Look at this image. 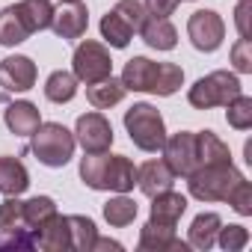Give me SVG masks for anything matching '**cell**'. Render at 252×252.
<instances>
[{"mask_svg":"<svg viewBox=\"0 0 252 252\" xmlns=\"http://www.w3.org/2000/svg\"><path fill=\"white\" fill-rule=\"evenodd\" d=\"M125 131H128L131 143L140 149V152H160L163 143H166V125H163V116L158 107L140 101L134 104L131 110H125Z\"/></svg>","mask_w":252,"mask_h":252,"instance_id":"6da1fadb","label":"cell"},{"mask_svg":"<svg viewBox=\"0 0 252 252\" xmlns=\"http://www.w3.org/2000/svg\"><path fill=\"white\" fill-rule=\"evenodd\" d=\"M74 146H77L74 134L65 128V125H60V122H42L39 128L33 131V143H30L36 160L51 166V169L65 166L74 158Z\"/></svg>","mask_w":252,"mask_h":252,"instance_id":"7a4b0ae2","label":"cell"},{"mask_svg":"<svg viewBox=\"0 0 252 252\" xmlns=\"http://www.w3.org/2000/svg\"><path fill=\"white\" fill-rule=\"evenodd\" d=\"M243 175L234 169V163H222V166H196L187 175V190L193 199L199 202H225V196L231 193V187L240 181Z\"/></svg>","mask_w":252,"mask_h":252,"instance_id":"3957f363","label":"cell"},{"mask_svg":"<svg viewBox=\"0 0 252 252\" xmlns=\"http://www.w3.org/2000/svg\"><path fill=\"white\" fill-rule=\"evenodd\" d=\"M243 89H240V80H237V74H231V71H211L208 77H199L193 86H190V92H187V101H190V107H196V110H211V107H225L231 98H237Z\"/></svg>","mask_w":252,"mask_h":252,"instance_id":"277c9868","label":"cell"},{"mask_svg":"<svg viewBox=\"0 0 252 252\" xmlns=\"http://www.w3.org/2000/svg\"><path fill=\"white\" fill-rule=\"evenodd\" d=\"M71 74L80 80V83H95V80H104L113 74V60H110V51L95 42V39H86L74 48V57H71Z\"/></svg>","mask_w":252,"mask_h":252,"instance_id":"5b68a950","label":"cell"},{"mask_svg":"<svg viewBox=\"0 0 252 252\" xmlns=\"http://www.w3.org/2000/svg\"><path fill=\"white\" fill-rule=\"evenodd\" d=\"M187 36H190V42H193L196 51L214 54L222 45V39H225V21L214 9H199L187 21Z\"/></svg>","mask_w":252,"mask_h":252,"instance_id":"8992f818","label":"cell"},{"mask_svg":"<svg viewBox=\"0 0 252 252\" xmlns=\"http://www.w3.org/2000/svg\"><path fill=\"white\" fill-rule=\"evenodd\" d=\"M74 140L80 143V149L86 155H95V152H110L113 146V125L107 122L104 113L92 110V113H83L74 125Z\"/></svg>","mask_w":252,"mask_h":252,"instance_id":"52a82bcc","label":"cell"},{"mask_svg":"<svg viewBox=\"0 0 252 252\" xmlns=\"http://www.w3.org/2000/svg\"><path fill=\"white\" fill-rule=\"evenodd\" d=\"M163 160L166 166L175 172V178H187L196 166H199V155H196V134L193 131H178L172 137H166L163 143Z\"/></svg>","mask_w":252,"mask_h":252,"instance_id":"ba28073f","label":"cell"},{"mask_svg":"<svg viewBox=\"0 0 252 252\" xmlns=\"http://www.w3.org/2000/svg\"><path fill=\"white\" fill-rule=\"evenodd\" d=\"M36 77H39V71H36V63L30 57L15 54V57H6L0 63V86L6 92H27L36 86Z\"/></svg>","mask_w":252,"mask_h":252,"instance_id":"9c48e42d","label":"cell"},{"mask_svg":"<svg viewBox=\"0 0 252 252\" xmlns=\"http://www.w3.org/2000/svg\"><path fill=\"white\" fill-rule=\"evenodd\" d=\"M137 246L143 252H187L190 243L175 237V225H163V222H146L140 228V240Z\"/></svg>","mask_w":252,"mask_h":252,"instance_id":"30bf717a","label":"cell"},{"mask_svg":"<svg viewBox=\"0 0 252 252\" xmlns=\"http://www.w3.org/2000/svg\"><path fill=\"white\" fill-rule=\"evenodd\" d=\"M33 240H36V246L45 249V252H65V249H71L68 217H60V214L48 217V220L33 231Z\"/></svg>","mask_w":252,"mask_h":252,"instance_id":"8fae6325","label":"cell"},{"mask_svg":"<svg viewBox=\"0 0 252 252\" xmlns=\"http://www.w3.org/2000/svg\"><path fill=\"white\" fill-rule=\"evenodd\" d=\"M89 27V12L83 3H65L63 9H54V21H51V30L60 36V39H80Z\"/></svg>","mask_w":252,"mask_h":252,"instance_id":"7c38bea8","label":"cell"},{"mask_svg":"<svg viewBox=\"0 0 252 252\" xmlns=\"http://www.w3.org/2000/svg\"><path fill=\"white\" fill-rule=\"evenodd\" d=\"M137 184V166L131 163V158L125 155H107L104 163V187L101 190H113V193H128Z\"/></svg>","mask_w":252,"mask_h":252,"instance_id":"4fadbf2b","label":"cell"},{"mask_svg":"<svg viewBox=\"0 0 252 252\" xmlns=\"http://www.w3.org/2000/svg\"><path fill=\"white\" fill-rule=\"evenodd\" d=\"M175 184V172L166 166V160H146L140 169H137V187L152 199L163 190H172Z\"/></svg>","mask_w":252,"mask_h":252,"instance_id":"5bb4252c","label":"cell"},{"mask_svg":"<svg viewBox=\"0 0 252 252\" xmlns=\"http://www.w3.org/2000/svg\"><path fill=\"white\" fill-rule=\"evenodd\" d=\"M3 122H6L9 134H15V137H33V131L42 125V116H39V107H36V104H30V101H15V104L6 107Z\"/></svg>","mask_w":252,"mask_h":252,"instance_id":"9a60e30c","label":"cell"},{"mask_svg":"<svg viewBox=\"0 0 252 252\" xmlns=\"http://www.w3.org/2000/svg\"><path fill=\"white\" fill-rule=\"evenodd\" d=\"M155 74H158V63H152L149 57H134V60L125 63L122 83H125V89H131V92H152Z\"/></svg>","mask_w":252,"mask_h":252,"instance_id":"2e32d148","label":"cell"},{"mask_svg":"<svg viewBox=\"0 0 252 252\" xmlns=\"http://www.w3.org/2000/svg\"><path fill=\"white\" fill-rule=\"evenodd\" d=\"M184 211H187V196H181L175 190H163V193L152 196V222L178 225Z\"/></svg>","mask_w":252,"mask_h":252,"instance_id":"e0dca14e","label":"cell"},{"mask_svg":"<svg viewBox=\"0 0 252 252\" xmlns=\"http://www.w3.org/2000/svg\"><path fill=\"white\" fill-rule=\"evenodd\" d=\"M140 36H143V42H146L149 48H155V51H172V48L178 45V30L172 27L169 18H155V15H149L146 24L140 27Z\"/></svg>","mask_w":252,"mask_h":252,"instance_id":"ac0fdd59","label":"cell"},{"mask_svg":"<svg viewBox=\"0 0 252 252\" xmlns=\"http://www.w3.org/2000/svg\"><path fill=\"white\" fill-rule=\"evenodd\" d=\"M220 225H222L220 214H214V211L199 214V217L190 222V228H187V243H190L193 249H199V252H208V249L217 243V231H220Z\"/></svg>","mask_w":252,"mask_h":252,"instance_id":"d6986e66","label":"cell"},{"mask_svg":"<svg viewBox=\"0 0 252 252\" xmlns=\"http://www.w3.org/2000/svg\"><path fill=\"white\" fill-rule=\"evenodd\" d=\"M27 187H30L27 166L18 158L3 155V158H0V193H3V196H21Z\"/></svg>","mask_w":252,"mask_h":252,"instance_id":"ffe728a7","label":"cell"},{"mask_svg":"<svg viewBox=\"0 0 252 252\" xmlns=\"http://www.w3.org/2000/svg\"><path fill=\"white\" fill-rule=\"evenodd\" d=\"M125 83L122 80H116L113 74L110 77H104V80H95V83H86V98H89V104L95 107V110H110V107H116L122 98H125Z\"/></svg>","mask_w":252,"mask_h":252,"instance_id":"44dd1931","label":"cell"},{"mask_svg":"<svg viewBox=\"0 0 252 252\" xmlns=\"http://www.w3.org/2000/svg\"><path fill=\"white\" fill-rule=\"evenodd\" d=\"M196 155H199V166H222V163H231L228 146L214 131H199L196 134Z\"/></svg>","mask_w":252,"mask_h":252,"instance_id":"7402d4cb","label":"cell"},{"mask_svg":"<svg viewBox=\"0 0 252 252\" xmlns=\"http://www.w3.org/2000/svg\"><path fill=\"white\" fill-rule=\"evenodd\" d=\"M15 9H18L24 27L30 33H42L54 21V3L51 0H21V3H15Z\"/></svg>","mask_w":252,"mask_h":252,"instance_id":"603a6c76","label":"cell"},{"mask_svg":"<svg viewBox=\"0 0 252 252\" xmlns=\"http://www.w3.org/2000/svg\"><path fill=\"white\" fill-rule=\"evenodd\" d=\"M137 214H140L137 202H134V199H128L125 193L113 196V199L104 205V220H107L113 228H125V225H131V222L137 220Z\"/></svg>","mask_w":252,"mask_h":252,"instance_id":"cb8c5ba5","label":"cell"},{"mask_svg":"<svg viewBox=\"0 0 252 252\" xmlns=\"http://www.w3.org/2000/svg\"><path fill=\"white\" fill-rule=\"evenodd\" d=\"M30 30L24 27L21 15L15 6H6L3 12H0V45H6V48H15L21 42H27Z\"/></svg>","mask_w":252,"mask_h":252,"instance_id":"d4e9b609","label":"cell"},{"mask_svg":"<svg viewBox=\"0 0 252 252\" xmlns=\"http://www.w3.org/2000/svg\"><path fill=\"white\" fill-rule=\"evenodd\" d=\"M77 95V77L71 71H54L45 80V98L54 104H68Z\"/></svg>","mask_w":252,"mask_h":252,"instance_id":"484cf974","label":"cell"},{"mask_svg":"<svg viewBox=\"0 0 252 252\" xmlns=\"http://www.w3.org/2000/svg\"><path fill=\"white\" fill-rule=\"evenodd\" d=\"M101 36H104V42L110 45V48H128L131 45V39H134V30L125 24L116 12H107L104 18H101Z\"/></svg>","mask_w":252,"mask_h":252,"instance_id":"4316f807","label":"cell"},{"mask_svg":"<svg viewBox=\"0 0 252 252\" xmlns=\"http://www.w3.org/2000/svg\"><path fill=\"white\" fill-rule=\"evenodd\" d=\"M68 231H71V249L77 252H92V243L98 237V228L89 217H80V214H71L68 217Z\"/></svg>","mask_w":252,"mask_h":252,"instance_id":"83f0119b","label":"cell"},{"mask_svg":"<svg viewBox=\"0 0 252 252\" xmlns=\"http://www.w3.org/2000/svg\"><path fill=\"white\" fill-rule=\"evenodd\" d=\"M181 83H184L181 65H175V63H158V74H155V86H152L155 95H163V98L175 95L181 89Z\"/></svg>","mask_w":252,"mask_h":252,"instance_id":"f1b7e54d","label":"cell"},{"mask_svg":"<svg viewBox=\"0 0 252 252\" xmlns=\"http://www.w3.org/2000/svg\"><path fill=\"white\" fill-rule=\"evenodd\" d=\"M225 122L234 131H249L252 128V98L249 95H237L225 104Z\"/></svg>","mask_w":252,"mask_h":252,"instance_id":"f546056e","label":"cell"},{"mask_svg":"<svg viewBox=\"0 0 252 252\" xmlns=\"http://www.w3.org/2000/svg\"><path fill=\"white\" fill-rule=\"evenodd\" d=\"M104 163H107V152H95V155H86L83 152V160H80V178L89 190H101L104 187Z\"/></svg>","mask_w":252,"mask_h":252,"instance_id":"4dcf8cb0","label":"cell"},{"mask_svg":"<svg viewBox=\"0 0 252 252\" xmlns=\"http://www.w3.org/2000/svg\"><path fill=\"white\" fill-rule=\"evenodd\" d=\"M57 214V202L51 199V196H33V199H27L24 202V220H27V225L36 231L48 217H54Z\"/></svg>","mask_w":252,"mask_h":252,"instance_id":"1f68e13d","label":"cell"},{"mask_svg":"<svg viewBox=\"0 0 252 252\" xmlns=\"http://www.w3.org/2000/svg\"><path fill=\"white\" fill-rule=\"evenodd\" d=\"M113 12L128 24L134 33H140V27L146 24V18H149V12H146V6L140 3V0H119V3L113 6Z\"/></svg>","mask_w":252,"mask_h":252,"instance_id":"d6a6232c","label":"cell"},{"mask_svg":"<svg viewBox=\"0 0 252 252\" xmlns=\"http://www.w3.org/2000/svg\"><path fill=\"white\" fill-rule=\"evenodd\" d=\"M217 243H220L225 252H240V249L249 243V231H246L243 225H220Z\"/></svg>","mask_w":252,"mask_h":252,"instance_id":"836d02e7","label":"cell"},{"mask_svg":"<svg viewBox=\"0 0 252 252\" xmlns=\"http://www.w3.org/2000/svg\"><path fill=\"white\" fill-rule=\"evenodd\" d=\"M225 202H228L240 217H249V214H252V184H249L246 178H240V181L231 187V193L225 196Z\"/></svg>","mask_w":252,"mask_h":252,"instance_id":"e575fe53","label":"cell"},{"mask_svg":"<svg viewBox=\"0 0 252 252\" xmlns=\"http://www.w3.org/2000/svg\"><path fill=\"white\" fill-rule=\"evenodd\" d=\"M231 65L240 74H252V39H237L231 45Z\"/></svg>","mask_w":252,"mask_h":252,"instance_id":"d590c367","label":"cell"},{"mask_svg":"<svg viewBox=\"0 0 252 252\" xmlns=\"http://www.w3.org/2000/svg\"><path fill=\"white\" fill-rule=\"evenodd\" d=\"M178 3H181V0H143L146 12L155 15V18H169L178 9Z\"/></svg>","mask_w":252,"mask_h":252,"instance_id":"8d00e7d4","label":"cell"},{"mask_svg":"<svg viewBox=\"0 0 252 252\" xmlns=\"http://www.w3.org/2000/svg\"><path fill=\"white\" fill-rule=\"evenodd\" d=\"M249 9H252V0H240L234 9V24H237L240 39H249Z\"/></svg>","mask_w":252,"mask_h":252,"instance_id":"74e56055","label":"cell"},{"mask_svg":"<svg viewBox=\"0 0 252 252\" xmlns=\"http://www.w3.org/2000/svg\"><path fill=\"white\" fill-rule=\"evenodd\" d=\"M98 249H116V252H122V243L119 240H110V237H95L92 252H98Z\"/></svg>","mask_w":252,"mask_h":252,"instance_id":"f35d334b","label":"cell"},{"mask_svg":"<svg viewBox=\"0 0 252 252\" xmlns=\"http://www.w3.org/2000/svg\"><path fill=\"white\" fill-rule=\"evenodd\" d=\"M63 3H80V0H63Z\"/></svg>","mask_w":252,"mask_h":252,"instance_id":"ab89813d","label":"cell"}]
</instances>
